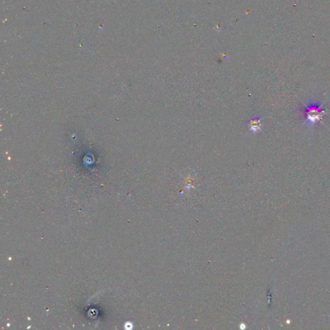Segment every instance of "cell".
Returning <instances> with one entry per match:
<instances>
[{"label": "cell", "mask_w": 330, "mask_h": 330, "mask_svg": "<svg viewBox=\"0 0 330 330\" xmlns=\"http://www.w3.org/2000/svg\"><path fill=\"white\" fill-rule=\"evenodd\" d=\"M304 108L303 113L306 118L303 125H306L309 129H313L317 123L321 122L326 113L324 103L319 104L315 101L304 104Z\"/></svg>", "instance_id": "cell-1"}, {"label": "cell", "mask_w": 330, "mask_h": 330, "mask_svg": "<svg viewBox=\"0 0 330 330\" xmlns=\"http://www.w3.org/2000/svg\"><path fill=\"white\" fill-rule=\"evenodd\" d=\"M263 118H258L257 116H253V117L250 120L248 123V127H249V131L251 134H255L257 132L262 131V120Z\"/></svg>", "instance_id": "cell-2"}]
</instances>
